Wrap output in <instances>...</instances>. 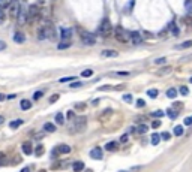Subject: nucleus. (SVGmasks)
<instances>
[{"instance_id": "obj_59", "label": "nucleus", "mask_w": 192, "mask_h": 172, "mask_svg": "<svg viewBox=\"0 0 192 172\" xmlns=\"http://www.w3.org/2000/svg\"><path fill=\"white\" fill-rule=\"evenodd\" d=\"M119 172H128V171H119Z\"/></svg>"}, {"instance_id": "obj_56", "label": "nucleus", "mask_w": 192, "mask_h": 172, "mask_svg": "<svg viewBox=\"0 0 192 172\" xmlns=\"http://www.w3.org/2000/svg\"><path fill=\"white\" fill-rule=\"evenodd\" d=\"M108 89H110V85H102L99 90H108Z\"/></svg>"}, {"instance_id": "obj_29", "label": "nucleus", "mask_w": 192, "mask_h": 172, "mask_svg": "<svg viewBox=\"0 0 192 172\" xmlns=\"http://www.w3.org/2000/svg\"><path fill=\"white\" fill-rule=\"evenodd\" d=\"M14 0H0V8L5 9V8H9V5L12 3Z\"/></svg>"}, {"instance_id": "obj_36", "label": "nucleus", "mask_w": 192, "mask_h": 172, "mask_svg": "<svg viewBox=\"0 0 192 172\" xmlns=\"http://www.w3.org/2000/svg\"><path fill=\"white\" fill-rule=\"evenodd\" d=\"M185 8H186V11H188V12H192V0H186Z\"/></svg>"}, {"instance_id": "obj_32", "label": "nucleus", "mask_w": 192, "mask_h": 172, "mask_svg": "<svg viewBox=\"0 0 192 172\" xmlns=\"http://www.w3.org/2000/svg\"><path fill=\"white\" fill-rule=\"evenodd\" d=\"M93 75V70L92 69H87V70H83L81 72V76L83 78H89V76Z\"/></svg>"}, {"instance_id": "obj_14", "label": "nucleus", "mask_w": 192, "mask_h": 172, "mask_svg": "<svg viewBox=\"0 0 192 172\" xmlns=\"http://www.w3.org/2000/svg\"><path fill=\"white\" fill-rule=\"evenodd\" d=\"M21 150H23V153L24 154H32L33 153V147H32V142H24L23 144V147H21Z\"/></svg>"}, {"instance_id": "obj_15", "label": "nucleus", "mask_w": 192, "mask_h": 172, "mask_svg": "<svg viewBox=\"0 0 192 172\" xmlns=\"http://www.w3.org/2000/svg\"><path fill=\"white\" fill-rule=\"evenodd\" d=\"M56 36H57V34H56L54 27H53V26H48L47 27V38L48 39H51V41H54Z\"/></svg>"}, {"instance_id": "obj_31", "label": "nucleus", "mask_w": 192, "mask_h": 172, "mask_svg": "<svg viewBox=\"0 0 192 172\" xmlns=\"http://www.w3.org/2000/svg\"><path fill=\"white\" fill-rule=\"evenodd\" d=\"M56 123H57V124H63V123H65V117H63V114H60V112H59V114L56 115Z\"/></svg>"}, {"instance_id": "obj_18", "label": "nucleus", "mask_w": 192, "mask_h": 172, "mask_svg": "<svg viewBox=\"0 0 192 172\" xmlns=\"http://www.w3.org/2000/svg\"><path fill=\"white\" fill-rule=\"evenodd\" d=\"M170 72H171V68H170V66H165V68H162L161 70H158V72H156V75H158V76H164V75H168Z\"/></svg>"}, {"instance_id": "obj_9", "label": "nucleus", "mask_w": 192, "mask_h": 172, "mask_svg": "<svg viewBox=\"0 0 192 172\" xmlns=\"http://www.w3.org/2000/svg\"><path fill=\"white\" fill-rule=\"evenodd\" d=\"M90 157H92V159H95V160H101V159L104 157L102 150H101L99 147H96V148H93V150L90 151Z\"/></svg>"}, {"instance_id": "obj_52", "label": "nucleus", "mask_w": 192, "mask_h": 172, "mask_svg": "<svg viewBox=\"0 0 192 172\" xmlns=\"http://www.w3.org/2000/svg\"><path fill=\"white\" fill-rule=\"evenodd\" d=\"M3 49H6V42L0 41V51H3Z\"/></svg>"}, {"instance_id": "obj_26", "label": "nucleus", "mask_w": 192, "mask_h": 172, "mask_svg": "<svg viewBox=\"0 0 192 172\" xmlns=\"http://www.w3.org/2000/svg\"><path fill=\"white\" fill-rule=\"evenodd\" d=\"M159 142H161V135H158V133H153V135H152V144L158 145Z\"/></svg>"}, {"instance_id": "obj_17", "label": "nucleus", "mask_w": 192, "mask_h": 172, "mask_svg": "<svg viewBox=\"0 0 192 172\" xmlns=\"http://www.w3.org/2000/svg\"><path fill=\"white\" fill-rule=\"evenodd\" d=\"M38 39H39V41L47 39V27H41V28H39V32H38Z\"/></svg>"}, {"instance_id": "obj_8", "label": "nucleus", "mask_w": 192, "mask_h": 172, "mask_svg": "<svg viewBox=\"0 0 192 172\" xmlns=\"http://www.w3.org/2000/svg\"><path fill=\"white\" fill-rule=\"evenodd\" d=\"M53 153H54V154H57V153H60V154H69V153H71V147L66 144H62V145H59L57 148H54Z\"/></svg>"}, {"instance_id": "obj_4", "label": "nucleus", "mask_w": 192, "mask_h": 172, "mask_svg": "<svg viewBox=\"0 0 192 172\" xmlns=\"http://www.w3.org/2000/svg\"><path fill=\"white\" fill-rule=\"evenodd\" d=\"M27 21H29V12H27V9L21 6L20 12H18V17H17V23H18L20 26H24Z\"/></svg>"}, {"instance_id": "obj_6", "label": "nucleus", "mask_w": 192, "mask_h": 172, "mask_svg": "<svg viewBox=\"0 0 192 172\" xmlns=\"http://www.w3.org/2000/svg\"><path fill=\"white\" fill-rule=\"evenodd\" d=\"M129 41L134 43V45H140V43H143V36L140 32H129Z\"/></svg>"}, {"instance_id": "obj_23", "label": "nucleus", "mask_w": 192, "mask_h": 172, "mask_svg": "<svg viewBox=\"0 0 192 172\" xmlns=\"http://www.w3.org/2000/svg\"><path fill=\"white\" fill-rule=\"evenodd\" d=\"M21 124H23V120H14V121L9 123V127L11 129H17V127H20Z\"/></svg>"}, {"instance_id": "obj_38", "label": "nucleus", "mask_w": 192, "mask_h": 172, "mask_svg": "<svg viewBox=\"0 0 192 172\" xmlns=\"http://www.w3.org/2000/svg\"><path fill=\"white\" fill-rule=\"evenodd\" d=\"M161 138H162L164 141H170V139H171V133H168V132H162Z\"/></svg>"}, {"instance_id": "obj_43", "label": "nucleus", "mask_w": 192, "mask_h": 172, "mask_svg": "<svg viewBox=\"0 0 192 172\" xmlns=\"http://www.w3.org/2000/svg\"><path fill=\"white\" fill-rule=\"evenodd\" d=\"M183 123H185V126H191V124H192V115H189V117H186Z\"/></svg>"}, {"instance_id": "obj_48", "label": "nucleus", "mask_w": 192, "mask_h": 172, "mask_svg": "<svg viewBox=\"0 0 192 172\" xmlns=\"http://www.w3.org/2000/svg\"><path fill=\"white\" fill-rule=\"evenodd\" d=\"M137 106H138V108H143V106H146V102H144L143 99H138V100H137Z\"/></svg>"}, {"instance_id": "obj_46", "label": "nucleus", "mask_w": 192, "mask_h": 172, "mask_svg": "<svg viewBox=\"0 0 192 172\" xmlns=\"http://www.w3.org/2000/svg\"><path fill=\"white\" fill-rule=\"evenodd\" d=\"M83 83L81 81H78V83H72L71 84V89H78V87H81Z\"/></svg>"}, {"instance_id": "obj_42", "label": "nucleus", "mask_w": 192, "mask_h": 172, "mask_svg": "<svg viewBox=\"0 0 192 172\" xmlns=\"http://www.w3.org/2000/svg\"><path fill=\"white\" fill-rule=\"evenodd\" d=\"M152 127H153V129H158V127H161V120H155V121L152 123Z\"/></svg>"}, {"instance_id": "obj_34", "label": "nucleus", "mask_w": 192, "mask_h": 172, "mask_svg": "<svg viewBox=\"0 0 192 172\" xmlns=\"http://www.w3.org/2000/svg\"><path fill=\"white\" fill-rule=\"evenodd\" d=\"M75 76H66V78H60L59 83H68V81H75Z\"/></svg>"}, {"instance_id": "obj_19", "label": "nucleus", "mask_w": 192, "mask_h": 172, "mask_svg": "<svg viewBox=\"0 0 192 172\" xmlns=\"http://www.w3.org/2000/svg\"><path fill=\"white\" fill-rule=\"evenodd\" d=\"M72 168H74V172H81V171H84V163L83 162H75L72 165Z\"/></svg>"}, {"instance_id": "obj_45", "label": "nucleus", "mask_w": 192, "mask_h": 172, "mask_svg": "<svg viewBox=\"0 0 192 172\" xmlns=\"http://www.w3.org/2000/svg\"><path fill=\"white\" fill-rule=\"evenodd\" d=\"M6 20V17H5V14H3V9L0 8V24H3V21Z\"/></svg>"}, {"instance_id": "obj_49", "label": "nucleus", "mask_w": 192, "mask_h": 172, "mask_svg": "<svg viewBox=\"0 0 192 172\" xmlns=\"http://www.w3.org/2000/svg\"><path fill=\"white\" fill-rule=\"evenodd\" d=\"M125 102H132V94H123Z\"/></svg>"}, {"instance_id": "obj_37", "label": "nucleus", "mask_w": 192, "mask_h": 172, "mask_svg": "<svg viewBox=\"0 0 192 172\" xmlns=\"http://www.w3.org/2000/svg\"><path fill=\"white\" fill-rule=\"evenodd\" d=\"M180 93H182L183 96H188V94H189V89H188L186 85H182V87H180Z\"/></svg>"}, {"instance_id": "obj_44", "label": "nucleus", "mask_w": 192, "mask_h": 172, "mask_svg": "<svg viewBox=\"0 0 192 172\" xmlns=\"http://www.w3.org/2000/svg\"><path fill=\"white\" fill-rule=\"evenodd\" d=\"M165 62H167V57H161V58H158V60H155L156 64H164Z\"/></svg>"}, {"instance_id": "obj_11", "label": "nucleus", "mask_w": 192, "mask_h": 172, "mask_svg": "<svg viewBox=\"0 0 192 172\" xmlns=\"http://www.w3.org/2000/svg\"><path fill=\"white\" fill-rule=\"evenodd\" d=\"M86 123H87V118L86 117H78L75 120V129L77 130H83L86 127Z\"/></svg>"}, {"instance_id": "obj_41", "label": "nucleus", "mask_w": 192, "mask_h": 172, "mask_svg": "<svg viewBox=\"0 0 192 172\" xmlns=\"http://www.w3.org/2000/svg\"><path fill=\"white\" fill-rule=\"evenodd\" d=\"M113 75L114 76H128L129 72H113Z\"/></svg>"}, {"instance_id": "obj_22", "label": "nucleus", "mask_w": 192, "mask_h": 172, "mask_svg": "<svg viewBox=\"0 0 192 172\" xmlns=\"http://www.w3.org/2000/svg\"><path fill=\"white\" fill-rule=\"evenodd\" d=\"M176 96H177V90H176V89H168V90H167V97L174 99Z\"/></svg>"}, {"instance_id": "obj_16", "label": "nucleus", "mask_w": 192, "mask_h": 172, "mask_svg": "<svg viewBox=\"0 0 192 172\" xmlns=\"http://www.w3.org/2000/svg\"><path fill=\"white\" fill-rule=\"evenodd\" d=\"M32 108V102L30 100H27V99H23L21 100V109L23 111H29Z\"/></svg>"}, {"instance_id": "obj_35", "label": "nucleus", "mask_w": 192, "mask_h": 172, "mask_svg": "<svg viewBox=\"0 0 192 172\" xmlns=\"http://www.w3.org/2000/svg\"><path fill=\"white\" fill-rule=\"evenodd\" d=\"M5 163H6V154L0 151V166H5Z\"/></svg>"}, {"instance_id": "obj_47", "label": "nucleus", "mask_w": 192, "mask_h": 172, "mask_svg": "<svg viewBox=\"0 0 192 172\" xmlns=\"http://www.w3.org/2000/svg\"><path fill=\"white\" fill-rule=\"evenodd\" d=\"M59 97H60V96H59V94H53V96L50 97V102H51V103L57 102V100H59Z\"/></svg>"}, {"instance_id": "obj_51", "label": "nucleus", "mask_w": 192, "mask_h": 172, "mask_svg": "<svg viewBox=\"0 0 192 172\" xmlns=\"http://www.w3.org/2000/svg\"><path fill=\"white\" fill-rule=\"evenodd\" d=\"M152 115H153V117H162V115H164V112H162V111H156V112H153Z\"/></svg>"}, {"instance_id": "obj_24", "label": "nucleus", "mask_w": 192, "mask_h": 172, "mask_svg": "<svg viewBox=\"0 0 192 172\" xmlns=\"http://www.w3.org/2000/svg\"><path fill=\"white\" fill-rule=\"evenodd\" d=\"M183 132H185L183 126H176V127H174V135H176V136H182Z\"/></svg>"}, {"instance_id": "obj_30", "label": "nucleus", "mask_w": 192, "mask_h": 172, "mask_svg": "<svg viewBox=\"0 0 192 172\" xmlns=\"http://www.w3.org/2000/svg\"><path fill=\"white\" fill-rule=\"evenodd\" d=\"M117 148V142H110V144L105 145V150L107 151H113V150H116Z\"/></svg>"}, {"instance_id": "obj_12", "label": "nucleus", "mask_w": 192, "mask_h": 172, "mask_svg": "<svg viewBox=\"0 0 192 172\" xmlns=\"http://www.w3.org/2000/svg\"><path fill=\"white\" fill-rule=\"evenodd\" d=\"M60 38L63 41H69L72 38V28H62L60 30Z\"/></svg>"}, {"instance_id": "obj_58", "label": "nucleus", "mask_w": 192, "mask_h": 172, "mask_svg": "<svg viewBox=\"0 0 192 172\" xmlns=\"http://www.w3.org/2000/svg\"><path fill=\"white\" fill-rule=\"evenodd\" d=\"M5 99H6V96H5V94H0V102H2V100H5Z\"/></svg>"}, {"instance_id": "obj_61", "label": "nucleus", "mask_w": 192, "mask_h": 172, "mask_svg": "<svg viewBox=\"0 0 192 172\" xmlns=\"http://www.w3.org/2000/svg\"><path fill=\"white\" fill-rule=\"evenodd\" d=\"M39 172H45V171H39Z\"/></svg>"}, {"instance_id": "obj_40", "label": "nucleus", "mask_w": 192, "mask_h": 172, "mask_svg": "<svg viewBox=\"0 0 192 172\" xmlns=\"http://www.w3.org/2000/svg\"><path fill=\"white\" fill-rule=\"evenodd\" d=\"M42 96H44V91H35L33 99H35V100H39V99H41Z\"/></svg>"}, {"instance_id": "obj_5", "label": "nucleus", "mask_w": 192, "mask_h": 172, "mask_svg": "<svg viewBox=\"0 0 192 172\" xmlns=\"http://www.w3.org/2000/svg\"><path fill=\"white\" fill-rule=\"evenodd\" d=\"M99 32L104 34V36H107V34L111 32V21L108 20V18H105V20H102V23H101V26H99Z\"/></svg>"}, {"instance_id": "obj_13", "label": "nucleus", "mask_w": 192, "mask_h": 172, "mask_svg": "<svg viewBox=\"0 0 192 172\" xmlns=\"http://www.w3.org/2000/svg\"><path fill=\"white\" fill-rule=\"evenodd\" d=\"M14 42H17V43H24V42H26V36H24V33H23V32H15L14 33Z\"/></svg>"}, {"instance_id": "obj_21", "label": "nucleus", "mask_w": 192, "mask_h": 172, "mask_svg": "<svg viewBox=\"0 0 192 172\" xmlns=\"http://www.w3.org/2000/svg\"><path fill=\"white\" fill-rule=\"evenodd\" d=\"M44 130L48 132V133H53V132H56V126L53 123H45L44 124Z\"/></svg>"}, {"instance_id": "obj_27", "label": "nucleus", "mask_w": 192, "mask_h": 172, "mask_svg": "<svg viewBox=\"0 0 192 172\" xmlns=\"http://www.w3.org/2000/svg\"><path fill=\"white\" fill-rule=\"evenodd\" d=\"M71 47V42L69 41H62L59 45H57V48L59 49H66V48H69Z\"/></svg>"}, {"instance_id": "obj_60", "label": "nucleus", "mask_w": 192, "mask_h": 172, "mask_svg": "<svg viewBox=\"0 0 192 172\" xmlns=\"http://www.w3.org/2000/svg\"><path fill=\"white\" fill-rule=\"evenodd\" d=\"M189 81H191V83H192V76H191V79H189Z\"/></svg>"}, {"instance_id": "obj_39", "label": "nucleus", "mask_w": 192, "mask_h": 172, "mask_svg": "<svg viewBox=\"0 0 192 172\" xmlns=\"http://www.w3.org/2000/svg\"><path fill=\"white\" fill-rule=\"evenodd\" d=\"M42 153H44V147H42V145H38L36 150H35V154H36V156H42Z\"/></svg>"}, {"instance_id": "obj_25", "label": "nucleus", "mask_w": 192, "mask_h": 172, "mask_svg": "<svg viewBox=\"0 0 192 172\" xmlns=\"http://www.w3.org/2000/svg\"><path fill=\"white\" fill-rule=\"evenodd\" d=\"M189 47H192V41H186V42H183V43H180V45H177L176 48H177V49H185V48H189Z\"/></svg>"}, {"instance_id": "obj_20", "label": "nucleus", "mask_w": 192, "mask_h": 172, "mask_svg": "<svg viewBox=\"0 0 192 172\" xmlns=\"http://www.w3.org/2000/svg\"><path fill=\"white\" fill-rule=\"evenodd\" d=\"M167 115L171 118V120H176V118H177V115H179V112H177V109H174V108H170V109L167 111Z\"/></svg>"}, {"instance_id": "obj_62", "label": "nucleus", "mask_w": 192, "mask_h": 172, "mask_svg": "<svg viewBox=\"0 0 192 172\" xmlns=\"http://www.w3.org/2000/svg\"><path fill=\"white\" fill-rule=\"evenodd\" d=\"M39 2H44V0H39Z\"/></svg>"}, {"instance_id": "obj_3", "label": "nucleus", "mask_w": 192, "mask_h": 172, "mask_svg": "<svg viewBox=\"0 0 192 172\" xmlns=\"http://www.w3.org/2000/svg\"><path fill=\"white\" fill-rule=\"evenodd\" d=\"M81 41H83V43H84V45L92 47V45H95L96 39H95V36H93L92 33H89V32H83V33H81Z\"/></svg>"}, {"instance_id": "obj_57", "label": "nucleus", "mask_w": 192, "mask_h": 172, "mask_svg": "<svg viewBox=\"0 0 192 172\" xmlns=\"http://www.w3.org/2000/svg\"><path fill=\"white\" fill-rule=\"evenodd\" d=\"M21 172H30V168H23V169H21Z\"/></svg>"}, {"instance_id": "obj_50", "label": "nucleus", "mask_w": 192, "mask_h": 172, "mask_svg": "<svg viewBox=\"0 0 192 172\" xmlns=\"http://www.w3.org/2000/svg\"><path fill=\"white\" fill-rule=\"evenodd\" d=\"M171 30H173V34H174V36H177V34H179V28L174 26V23L171 24Z\"/></svg>"}, {"instance_id": "obj_63", "label": "nucleus", "mask_w": 192, "mask_h": 172, "mask_svg": "<svg viewBox=\"0 0 192 172\" xmlns=\"http://www.w3.org/2000/svg\"><path fill=\"white\" fill-rule=\"evenodd\" d=\"M87 172H92V171H87Z\"/></svg>"}, {"instance_id": "obj_10", "label": "nucleus", "mask_w": 192, "mask_h": 172, "mask_svg": "<svg viewBox=\"0 0 192 172\" xmlns=\"http://www.w3.org/2000/svg\"><path fill=\"white\" fill-rule=\"evenodd\" d=\"M101 57H104V58H113V57H119V53L114 51V49H104L101 53Z\"/></svg>"}, {"instance_id": "obj_53", "label": "nucleus", "mask_w": 192, "mask_h": 172, "mask_svg": "<svg viewBox=\"0 0 192 172\" xmlns=\"http://www.w3.org/2000/svg\"><path fill=\"white\" fill-rule=\"evenodd\" d=\"M66 115H68L66 118H69V120H71V118L74 117V111H68V114H66Z\"/></svg>"}, {"instance_id": "obj_55", "label": "nucleus", "mask_w": 192, "mask_h": 172, "mask_svg": "<svg viewBox=\"0 0 192 172\" xmlns=\"http://www.w3.org/2000/svg\"><path fill=\"white\" fill-rule=\"evenodd\" d=\"M3 123H5V117H3V115H0V126H2Z\"/></svg>"}, {"instance_id": "obj_28", "label": "nucleus", "mask_w": 192, "mask_h": 172, "mask_svg": "<svg viewBox=\"0 0 192 172\" xmlns=\"http://www.w3.org/2000/svg\"><path fill=\"white\" fill-rule=\"evenodd\" d=\"M147 94H149V97H152V99H155V97H158L159 91L156 89H150L149 91H147Z\"/></svg>"}, {"instance_id": "obj_33", "label": "nucleus", "mask_w": 192, "mask_h": 172, "mask_svg": "<svg viewBox=\"0 0 192 172\" xmlns=\"http://www.w3.org/2000/svg\"><path fill=\"white\" fill-rule=\"evenodd\" d=\"M147 129H149V127H147L146 124H141V126H140V127L137 129V133H140V135H143V133H146V132H147Z\"/></svg>"}, {"instance_id": "obj_54", "label": "nucleus", "mask_w": 192, "mask_h": 172, "mask_svg": "<svg viewBox=\"0 0 192 172\" xmlns=\"http://www.w3.org/2000/svg\"><path fill=\"white\" fill-rule=\"evenodd\" d=\"M126 139H128V135H123L122 139H120V142H126Z\"/></svg>"}, {"instance_id": "obj_7", "label": "nucleus", "mask_w": 192, "mask_h": 172, "mask_svg": "<svg viewBox=\"0 0 192 172\" xmlns=\"http://www.w3.org/2000/svg\"><path fill=\"white\" fill-rule=\"evenodd\" d=\"M27 12H29V21H33L39 15V8H38V5H30Z\"/></svg>"}, {"instance_id": "obj_1", "label": "nucleus", "mask_w": 192, "mask_h": 172, "mask_svg": "<svg viewBox=\"0 0 192 172\" xmlns=\"http://www.w3.org/2000/svg\"><path fill=\"white\" fill-rule=\"evenodd\" d=\"M114 34H116V39L120 42H128L129 41V32H126L122 26H117L114 28Z\"/></svg>"}, {"instance_id": "obj_2", "label": "nucleus", "mask_w": 192, "mask_h": 172, "mask_svg": "<svg viewBox=\"0 0 192 172\" xmlns=\"http://www.w3.org/2000/svg\"><path fill=\"white\" fill-rule=\"evenodd\" d=\"M20 9H21V5H20V3H18V2H12V3L9 5V18H12V20H17Z\"/></svg>"}]
</instances>
